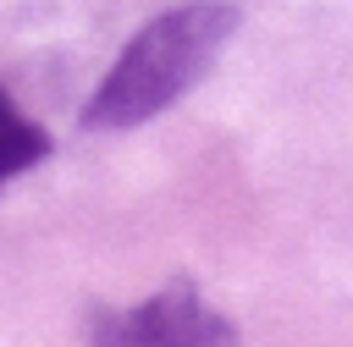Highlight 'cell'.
Instances as JSON below:
<instances>
[{
  "instance_id": "6da1fadb",
  "label": "cell",
  "mask_w": 353,
  "mask_h": 347,
  "mask_svg": "<svg viewBox=\"0 0 353 347\" xmlns=\"http://www.w3.org/2000/svg\"><path fill=\"white\" fill-rule=\"evenodd\" d=\"M232 28H237V11L215 6V0H193V6H176V11L154 17L116 55L105 83L83 105V121L99 127V132L143 127L149 116H160L171 99H182L210 72V61L226 50Z\"/></svg>"
},
{
  "instance_id": "7a4b0ae2",
  "label": "cell",
  "mask_w": 353,
  "mask_h": 347,
  "mask_svg": "<svg viewBox=\"0 0 353 347\" xmlns=\"http://www.w3.org/2000/svg\"><path fill=\"white\" fill-rule=\"evenodd\" d=\"M110 336H121V341H176V347H182V341H226L232 325H226L221 314H210L199 297L165 292V297H149L138 314L116 319Z\"/></svg>"
},
{
  "instance_id": "3957f363",
  "label": "cell",
  "mask_w": 353,
  "mask_h": 347,
  "mask_svg": "<svg viewBox=\"0 0 353 347\" xmlns=\"http://www.w3.org/2000/svg\"><path fill=\"white\" fill-rule=\"evenodd\" d=\"M44 154H50L44 127H33V121L11 105V94L0 88V182H11L17 171H28V165L44 160Z\"/></svg>"
}]
</instances>
